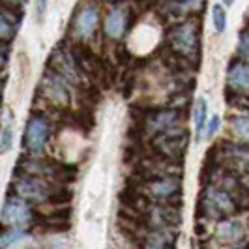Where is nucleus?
I'll return each instance as SVG.
<instances>
[{
    "label": "nucleus",
    "mask_w": 249,
    "mask_h": 249,
    "mask_svg": "<svg viewBox=\"0 0 249 249\" xmlns=\"http://www.w3.org/2000/svg\"><path fill=\"white\" fill-rule=\"evenodd\" d=\"M200 210L204 212V217H229L240 212L238 199L229 193L225 187H208L204 197L199 202Z\"/></svg>",
    "instance_id": "obj_1"
},
{
    "label": "nucleus",
    "mask_w": 249,
    "mask_h": 249,
    "mask_svg": "<svg viewBox=\"0 0 249 249\" xmlns=\"http://www.w3.org/2000/svg\"><path fill=\"white\" fill-rule=\"evenodd\" d=\"M152 148L156 152V156H160L167 161H182V156L187 148V133L184 129H176V127L161 131L154 135Z\"/></svg>",
    "instance_id": "obj_2"
},
{
    "label": "nucleus",
    "mask_w": 249,
    "mask_h": 249,
    "mask_svg": "<svg viewBox=\"0 0 249 249\" xmlns=\"http://www.w3.org/2000/svg\"><path fill=\"white\" fill-rule=\"evenodd\" d=\"M51 135V124L47 122L45 116L41 114H32L26 122L25 127V137H23V144L25 148L32 154V156H39L45 146Z\"/></svg>",
    "instance_id": "obj_3"
},
{
    "label": "nucleus",
    "mask_w": 249,
    "mask_h": 249,
    "mask_svg": "<svg viewBox=\"0 0 249 249\" xmlns=\"http://www.w3.org/2000/svg\"><path fill=\"white\" fill-rule=\"evenodd\" d=\"M36 215L32 206L28 204V200L21 199L17 195H13L10 199L4 202L2 206V212H0V221L8 227H19V229H25L34 223Z\"/></svg>",
    "instance_id": "obj_4"
},
{
    "label": "nucleus",
    "mask_w": 249,
    "mask_h": 249,
    "mask_svg": "<svg viewBox=\"0 0 249 249\" xmlns=\"http://www.w3.org/2000/svg\"><path fill=\"white\" fill-rule=\"evenodd\" d=\"M144 186H148L150 195L160 202H167V204L176 206V200L180 202V199H182V178H180V175L158 176V178L146 182Z\"/></svg>",
    "instance_id": "obj_5"
},
{
    "label": "nucleus",
    "mask_w": 249,
    "mask_h": 249,
    "mask_svg": "<svg viewBox=\"0 0 249 249\" xmlns=\"http://www.w3.org/2000/svg\"><path fill=\"white\" fill-rule=\"evenodd\" d=\"M15 193L17 197L28 200V202H45L49 200L53 187L36 175H25L15 182Z\"/></svg>",
    "instance_id": "obj_6"
},
{
    "label": "nucleus",
    "mask_w": 249,
    "mask_h": 249,
    "mask_svg": "<svg viewBox=\"0 0 249 249\" xmlns=\"http://www.w3.org/2000/svg\"><path fill=\"white\" fill-rule=\"evenodd\" d=\"M39 90H41V96L56 107H66L70 103V85L53 70L45 73Z\"/></svg>",
    "instance_id": "obj_7"
},
{
    "label": "nucleus",
    "mask_w": 249,
    "mask_h": 249,
    "mask_svg": "<svg viewBox=\"0 0 249 249\" xmlns=\"http://www.w3.org/2000/svg\"><path fill=\"white\" fill-rule=\"evenodd\" d=\"M169 43L178 54L191 56L199 47V36H197L193 23H184V25L176 26L169 36Z\"/></svg>",
    "instance_id": "obj_8"
},
{
    "label": "nucleus",
    "mask_w": 249,
    "mask_h": 249,
    "mask_svg": "<svg viewBox=\"0 0 249 249\" xmlns=\"http://www.w3.org/2000/svg\"><path fill=\"white\" fill-rule=\"evenodd\" d=\"M213 238L221 246L236 248L240 244H244V240H246V229L238 219L229 215V217H223V221L217 225Z\"/></svg>",
    "instance_id": "obj_9"
},
{
    "label": "nucleus",
    "mask_w": 249,
    "mask_h": 249,
    "mask_svg": "<svg viewBox=\"0 0 249 249\" xmlns=\"http://www.w3.org/2000/svg\"><path fill=\"white\" fill-rule=\"evenodd\" d=\"M178 124V112L176 111H154L144 116V127L142 131L150 135H158L161 131H167Z\"/></svg>",
    "instance_id": "obj_10"
},
{
    "label": "nucleus",
    "mask_w": 249,
    "mask_h": 249,
    "mask_svg": "<svg viewBox=\"0 0 249 249\" xmlns=\"http://www.w3.org/2000/svg\"><path fill=\"white\" fill-rule=\"evenodd\" d=\"M51 64H53V71L60 75L68 85L79 83V70H77L75 58L70 53H66V51H54L53 56H51Z\"/></svg>",
    "instance_id": "obj_11"
},
{
    "label": "nucleus",
    "mask_w": 249,
    "mask_h": 249,
    "mask_svg": "<svg viewBox=\"0 0 249 249\" xmlns=\"http://www.w3.org/2000/svg\"><path fill=\"white\" fill-rule=\"evenodd\" d=\"M227 81H229V87L236 92H244L248 94L249 88V71H248V62L246 60H234V62L229 66V71H227Z\"/></svg>",
    "instance_id": "obj_12"
},
{
    "label": "nucleus",
    "mask_w": 249,
    "mask_h": 249,
    "mask_svg": "<svg viewBox=\"0 0 249 249\" xmlns=\"http://www.w3.org/2000/svg\"><path fill=\"white\" fill-rule=\"evenodd\" d=\"M96 25H98V10L92 6H87L75 19V32L79 36L87 37L96 30Z\"/></svg>",
    "instance_id": "obj_13"
},
{
    "label": "nucleus",
    "mask_w": 249,
    "mask_h": 249,
    "mask_svg": "<svg viewBox=\"0 0 249 249\" xmlns=\"http://www.w3.org/2000/svg\"><path fill=\"white\" fill-rule=\"evenodd\" d=\"M125 30V13L122 10H112L105 19V34L109 37H120Z\"/></svg>",
    "instance_id": "obj_14"
},
{
    "label": "nucleus",
    "mask_w": 249,
    "mask_h": 249,
    "mask_svg": "<svg viewBox=\"0 0 249 249\" xmlns=\"http://www.w3.org/2000/svg\"><path fill=\"white\" fill-rule=\"evenodd\" d=\"M26 236V231L25 229H19V227H10L8 231H4L0 234V248H8V246H13L17 244L19 240H23Z\"/></svg>",
    "instance_id": "obj_15"
},
{
    "label": "nucleus",
    "mask_w": 249,
    "mask_h": 249,
    "mask_svg": "<svg viewBox=\"0 0 249 249\" xmlns=\"http://www.w3.org/2000/svg\"><path fill=\"white\" fill-rule=\"evenodd\" d=\"M206 112H208V103L206 100L200 98L195 105V131H197V139L202 137V129L206 124Z\"/></svg>",
    "instance_id": "obj_16"
},
{
    "label": "nucleus",
    "mask_w": 249,
    "mask_h": 249,
    "mask_svg": "<svg viewBox=\"0 0 249 249\" xmlns=\"http://www.w3.org/2000/svg\"><path fill=\"white\" fill-rule=\"evenodd\" d=\"M232 131L236 133V137L242 139V142H246L249 133L248 116H236V118H232Z\"/></svg>",
    "instance_id": "obj_17"
},
{
    "label": "nucleus",
    "mask_w": 249,
    "mask_h": 249,
    "mask_svg": "<svg viewBox=\"0 0 249 249\" xmlns=\"http://www.w3.org/2000/svg\"><path fill=\"white\" fill-rule=\"evenodd\" d=\"M212 17H213V26L217 32H223L225 26H227V13L221 8V4H215L212 8Z\"/></svg>",
    "instance_id": "obj_18"
},
{
    "label": "nucleus",
    "mask_w": 249,
    "mask_h": 249,
    "mask_svg": "<svg viewBox=\"0 0 249 249\" xmlns=\"http://www.w3.org/2000/svg\"><path fill=\"white\" fill-rule=\"evenodd\" d=\"M13 34H15V25H13L12 21L4 15V13H0V39H12Z\"/></svg>",
    "instance_id": "obj_19"
},
{
    "label": "nucleus",
    "mask_w": 249,
    "mask_h": 249,
    "mask_svg": "<svg viewBox=\"0 0 249 249\" xmlns=\"http://www.w3.org/2000/svg\"><path fill=\"white\" fill-rule=\"evenodd\" d=\"M13 144V127L12 125H6L4 131H2V137H0V156L6 154L8 150H12Z\"/></svg>",
    "instance_id": "obj_20"
},
{
    "label": "nucleus",
    "mask_w": 249,
    "mask_h": 249,
    "mask_svg": "<svg viewBox=\"0 0 249 249\" xmlns=\"http://www.w3.org/2000/svg\"><path fill=\"white\" fill-rule=\"evenodd\" d=\"M238 53H240V60H248V30H244L240 34V47H238Z\"/></svg>",
    "instance_id": "obj_21"
},
{
    "label": "nucleus",
    "mask_w": 249,
    "mask_h": 249,
    "mask_svg": "<svg viewBox=\"0 0 249 249\" xmlns=\"http://www.w3.org/2000/svg\"><path fill=\"white\" fill-rule=\"evenodd\" d=\"M206 125V129H204V137L206 139H210L217 131V127H219V116H212L210 118V122L208 124H204Z\"/></svg>",
    "instance_id": "obj_22"
},
{
    "label": "nucleus",
    "mask_w": 249,
    "mask_h": 249,
    "mask_svg": "<svg viewBox=\"0 0 249 249\" xmlns=\"http://www.w3.org/2000/svg\"><path fill=\"white\" fill-rule=\"evenodd\" d=\"M45 12H47V0H37L36 2V21H43L45 17Z\"/></svg>",
    "instance_id": "obj_23"
},
{
    "label": "nucleus",
    "mask_w": 249,
    "mask_h": 249,
    "mask_svg": "<svg viewBox=\"0 0 249 249\" xmlns=\"http://www.w3.org/2000/svg\"><path fill=\"white\" fill-rule=\"evenodd\" d=\"M6 66V53H2L0 51V71H2V68Z\"/></svg>",
    "instance_id": "obj_24"
},
{
    "label": "nucleus",
    "mask_w": 249,
    "mask_h": 249,
    "mask_svg": "<svg viewBox=\"0 0 249 249\" xmlns=\"http://www.w3.org/2000/svg\"><path fill=\"white\" fill-rule=\"evenodd\" d=\"M225 4H227V6H232V2H234V0H223Z\"/></svg>",
    "instance_id": "obj_25"
},
{
    "label": "nucleus",
    "mask_w": 249,
    "mask_h": 249,
    "mask_svg": "<svg viewBox=\"0 0 249 249\" xmlns=\"http://www.w3.org/2000/svg\"><path fill=\"white\" fill-rule=\"evenodd\" d=\"M236 249H248L246 246H236Z\"/></svg>",
    "instance_id": "obj_26"
}]
</instances>
